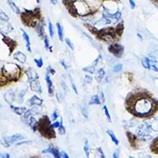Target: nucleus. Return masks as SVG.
<instances>
[{"label": "nucleus", "mask_w": 158, "mask_h": 158, "mask_svg": "<svg viewBox=\"0 0 158 158\" xmlns=\"http://www.w3.org/2000/svg\"><path fill=\"white\" fill-rule=\"evenodd\" d=\"M126 111L140 119H151L158 111V99L149 90L136 87L130 92L124 101Z\"/></svg>", "instance_id": "nucleus-1"}, {"label": "nucleus", "mask_w": 158, "mask_h": 158, "mask_svg": "<svg viewBox=\"0 0 158 158\" xmlns=\"http://www.w3.org/2000/svg\"><path fill=\"white\" fill-rule=\"evenodd\" d=\"M84 26L98 40L107 43H118L121 39L124 30L123 22L117 23L115 26H106L99 30L97 29L95 26H93V24H89V23H85Z\"/></svg>", "instance_id": "nucleus-2"}, {"label": "nucleus", "mask_w": 158, "mask_h": 158, "mask_svg": "<svg viewBox=\"0 0 158 158\" xmlns=\"http://www.w3.org/2000/svg\"><path fill=\"white\" fill-rule=\"evenodd\" d=\"M24 69L17 63L7 62L1 67L0 73V86L4 87L8 85H11L21 80Z\"/></svg>", "instance_id": "nucleus-3"}, {"label": "nucleus", "mask_w": 158, "mask_h": 158, "mask_svg": "<svg viewBox=\"0 0 158 158\" xmlns=\"http://www.w3.org/2000/svg\"><path fill=\"white\" fill-rule=\"evenodd\" d=\"M69 13L73 17H85L93 15L94 10L83 0H62Z\"/></svg>", "instance_id": "nucleus-4"}, {"label": "nucleus", "mask_w": 158, "mask_h": 158, "mask_svg": "<svg viewBox=\"0 0 158 158\" xmlns=\"http://www.w3.org/2000/svg\"><path fill=\"white\" fill-rule=\"evenodd\" d=\"M37 131L40 133L42 137H45L46 139L51 140L56 137V133L55 131V127L50 121L48 116H43L37 123Z\"/></svg>", "instance_id": "nucleus-5"}, {"label": "nucleus", "mask_w": 158, "mask_h": 158, "mask_svg": "<svg viewBox=\"0 0 158 158\" xmlns=\"http://www.w3.org/2000/svg\"><path fill=\"white\" fill-rule=\"evenodd\" d=\"M43 18L40 8L35 9L34 10H25L24 12L21 13L22 23L29 28H36L37 25L43 21Z\"/></svg>", "instance_id": "nucleus-6"}, {"label": "nucleus", "mask_w": 158, "mask_h": 158, "mask_svg": "<svg viewBox=\"0 0 158 158\" xmlns=\"http://www.w3.org/2000/svg\"><path fill=\"white\" fill-rule=\"evenodd\" d=\"M125 134H126V137L128 139L131 147L133 150H138L139 147L142 145V143L143 141L137 135H135V134L130 132V131H126Z\"/></svg>", "instance_id": "nucleus-7"}, {"label": "nucleus", "mask_w": 158, "mask_h": 158, "mask_svg": "<svg viewBox=\"0 0 158 158\" xmlns=\"http://www.w3.org/2000/svg\"><path fill=\"white\" fill-rule=\"evenodd\" d=\"M108 51L110 52L112 56H115L116 58H120L124 55V48L119 43H113L108 46Z\"/></svg>", "instance_id": "nucleus-8"}, {"label": "nucleus", "mask_w": 158, "mask_h": 158, "mask_svg": "<svg viewBox=\"0 0 158 158\" xmlns=\"http://www.w3.org/2000/svg\"><path fill=\"white\" fill-rule=\"evenodd\" d=\"M1 36H2V41H3V43H4V44H6L7 47L9 48V51H10L9 56H11V54L15 51V49H16L17 48V46H18L17 41H15V40H13L12 38L9 37L7 35H5L3 33V31H1Z\"/></svg>", "instance_id": "nucleus-9"}, {"label": "nucleus", "mask_w": 158, "mask_h": 158, "mask_svg": "<svg viewBox=\"0 0 158 158\" xmlns=\"http://www.w3.org/2000/svg\"><path fill=\"white\" fill-rule=\"evenodd\" d=\"M24 137L22 136L20 134H16V135H13L10 137H4L3 141H2V144L5 147H9L13 143H15L16 142L20 141V140H23Z\"/></svg>", "instance_id": "nucleus-10"}, {"label": "nucleus", "mask_w": 158, "mask_h": 158, "mask_svg": "<svg viewBox=\"0 0 158 158\" xmlns=\"http://www.w3.org/2000/svg\"><path fill=\"white\" fill-rule=\"evenodd\" d=\"M42 153L43 154H52L56 158H60V152H59V150H58V148H56V147H54V146H50V147H48V149L46 150H43L42 151Z\"/></svg>", "instance_id": "nucleus-11"}, {"label": "nucleus", "mask_w": 158, "mask_h": 158, "mask_svg": "<svg viewBox=\"0 0 158 158\" xmlns=\"http://www.w3.org/2000/svg\"><path fill=\"white\" fill-rule=\"evenodd\" d=\"M30 89L32 91H34L35 93H38V94H42V87H41V85L39 83L38 79H35V80L30 81Z\"/></svg>", "instance_id": "nucleus-12"}, {"label": "nucleus", "mask_w": 158, "mask_h": 158, "mask_svg": "<svg viewBox=\"0 0 158 158\" xmlns=\"http://www.w3.org/2000/svg\"><path fill=\"white\" fill-rule=\"evenodd\" d=\"M44 25H45V23H44V20L41 22L39 23L37 27L35 28V30H36V34L38 35L39 37H41L42 39H44L45 36H47L45 35V29H44Z\"/></svg>", "instance_id": "nucleus-13"}, {"label": "nucleus", "mask_w": 158, "mask_h": 158, "mask_svg": "<svg viewBox=\"0 0 158 158\" xmlns=\"http://www.w3.org/2000/svg\"><path fill=\"white\" fill-rule=\"evenodd\" d=\"M45 80H46V83L48 85V95L50 97L54 96V86H53V82H52L51 79L49 77V73H46V76H45Z\"/></svg>", "instance_id": "nucleus-14"}, {"label": "nucleus", "mask_w": 158, "mask_h": 158, "mask_svg": "<svg viewBox=\"0 0 158 158\" xmlns=\"http://www.w3.org/2000/svg\"><path fill=\"white\" fill-rule=\"evenodd\" d=\"M4 97L5 101L8 104H10V105H11L13 101H15V99H16V94L14 93L13 90H10V91H8L6 94H4Z\"/></svg>", "instance_id": "nucleus-15"}, {"label": "nucleus", "mask_w": 158, "mask_h": 158, "mask_svg": "<svg viewBox=\"0 0 158 158\" xmlns=\"http://www.w3.org/2000/svg\"><path fill=\"white\" fill-rule=\"evenodd\" d=\"M150 150L152 154L158 156V137L152 139V142L150 144Z\"/></svg>", "instance_id": "nucleus-16"}, {"label": "nucleus", "mask_w": 158, "mask_h": 158, "mask_svg": "<svg viewBox=\"0 0 158 158\" xmlns=\"http://www.w3.org/2000/svg\"><path fill=\"white\" fill-rule=\"evenodd\" d=\"M14 59L17 60V61H19L22 64H24L26 62V60H27V57L21 51H17L14 54Z\"/></svg>", "instance_id": "nucleus-17"}, {"label": "nucleus", "mask_w": 158, "mask_h": 158, "mask_svg": "<svg viewBox=\"0 0 158 158\" xmlns=\"http://www.w3.org/2000/svg\"><path fill=\"white\" fill-rule=\"evenodd\" d=\"M10 109H11V111H12L13 112H15L16 114H17V115L19 116L23 115L26 111H27V109H26L25 107L14 106L12 105H10Z\"/></svg>", "instance_id": "nucleus-18"}, {"label": "nucleus", "mask_w": 158, "mask_h": 158, "mask_svg": "<svg viewBox=\"0 0 158 158\" xmlns=\"http://www.w3.org/2000/svg\"><path fill=\"white\" fill-rule=\"evenodd\" d=\"M43 103V101L42 98H38L36 95H34V96H32L31 98L30 99L29 105H30V106H42Z\"/></svg>", "instance_id": "nucleus-19"}, {"label": "nucleus", "mask_w": 158, "mask_h": 158, "mask_svg": "<svg viewBox=\"0 0 158 158\" xmlns=\"http://www.w3.org/2000/svg\"><path fill=\"white\" fill-rule=\"evenodd\" d=\"M25 73L27 74V76H28V79H29L30 82L31 81H33V80H35V79H39V75L35 72L33 69H27L25 71Z\"/></svg>", "instance_id": "nucleus-20"}, {"label": "nucleus", "mask_w": 158, "mask_h": 158, "mask_svg": "<svg viewBox=\"0 0 158 158\" xmlns=\"http://www.w3.org/2000/svg\"><path fill=\"white\" fill-rule=\"evenodd\" d=\"M22 31V34H23V37L24 39V41H25L26 43V48H27V50L29 52H32V49H31V47H30V36L28 35V34L26 33L24 30L21 29Z\"/></svg>", "instance_id": "nucleus-21"}, {"label": "nucleus", "mask_w": 158, "mask_h": 158, "mask_svg": "<svg viewBox=\"0 0 158 158\" xmlns=\"http://www.w3.org/2000/svg\"><path fill=\"white\" fill-rule=\"evenodd\" d=\"M37 123H38V121L34 117L32 116V117H30V123H29V125L30 126V128L31 130L35 132V131H37Z\"/></svg>", "instance_id": "nucleus-22"}, {"label": "nucleus", "mask_w": 158, "mask_h": 158, "mask_svg": "<svg viewBox=\"0 0 158 158\" xmlns=\"http://www.w3.org/2000/svg\"><path fill=\"white\" fill-rule=\"evenodd\" d=\"M56 28H57V34H58V38L60 41H63L64 37H63V27L60 24V23H56Z\"/></svg>", "instance_id": "nucleus-23"}, {"label": "nucleus", "mask_w": 158, "mask_h": 158, "mask_svg": "<svg viewBox=\"0 0 158 158\" xmlns=\"http://www.w3.org/2000/svg\"><path fill=\"white\" fill-rule=\"evenodd\" d=\"M105 75H106V72H105V70L103 69H98V72L96 73V75H95V78H96V80L98 82H100V81H102L103 78L105 77Z\"/></svg>", "instance_id": "nucleus-24"}, {"label": "nucleus", "mask_w": 158, "mask_h": 158, "mask_svg": "<svg viewBox=\"0 0 158 158\" xmlns=\"http://www.w3.org/2000/svg\"><path fill=\"white\" fill-rule=\"evenodd\" d=\"M107 134H108V136L111 137V141L113 142L114 143H115L116 145H118V143H119V141H118V139L116 137L115 134H114V132L112 131H111V130H107Z\"/></svg>", "instance_id": "nucleus-25"}, {"label": "nucleus", "mask_w": 158, "mask_h": 158, "mask_svg": "<svg viewBox=\"0 0 158 158\" xmlns=\"http://www.w3.org/2000/svg\"><path fill=\"white\" fill-rule=\"evenodd\" d=\"M100 104H102V103L100 101V98H99V97H98V95H94V96H93V97L91 98L89 105H97V106H98V105H100Z\"/></svg>", "instance_id": "nucleus-26"}, {"label": "nucleus", "mask_w": 158, "mask_h": 158, "mask_svg": "<svg viewBox=\"0 0 158 158\" xmlns=\"http://www.w3.org/2000/svg\"><path fill=\"white\" fill-rule=\"evenodd\" d=\"M9 5L10 6V8H11V10H12L14 12L17 13V14H21V11H20L19 8L13 3L12 1H9Z\"/></svg>", "instance_id": "nucleus-27"}, {"label": "nucleus", "mask_w": 158, "mask_h": 158, "mask_svg": "<svg viewBox=\"0 0 158 158\" xmlns=\"http://www.w3.org/2000/svg\"><path fill=\"white\" fill-rule=\"evenodd\" d=\"M82 70L84 72H86V73H95V72H96L95 67H94V66H89V67H86V68H83Z\"/></svg>", "instance_id": "nucleus-28"}, {"label": "nucleus", "mask_w": 158, "mask_h": 158, "mask_svg": "<svg viewBox=\"0 0 158 158\" xmlns=\"http://www.w3.org/2000/svg\"><path fill=\"white\" fill-rule=\"evenodd\" d=\"M48 31H49V35H50L51 38H53L55 35V31H54V27H53V24L50 20L48 21Z\"/></svg>", "instance_id": "nucleus-29"}, {"label": "nucleus", "mask_w": 158, "mask_h": 158, "mask_svg": "<svg viewBox=\"0 0 158 158\" xmlns=\"http://www.w3.org/2000/svg\"><path fill=\"white\" fill-rule=\"evenodd\" d=\"M84 151H85V156L89 157V147H88V142L86 139L85 140V144H84Z\"/></svg>", "instance_id": "nucleus-30"}, {"label": "nucleus", "mask_w": 158, "mask_h": 158, "mask_svg": "<svg viewBox=\"0 0 158 158\" xmlns=\"http://www.w3.org/2000/svg\"><path fill=\"white\" fill-rule=\"evenodd\" d=\"M103 109H104V111H105V114L106 116V118L108 120V122L109 123H111V116L109 114V111H108V108H107L106 106H103Z\"/></svg>", "instance_id": "nucleus-31"}, {"label": "nucleus", "mask_w": 158, "mask_h": 158, "mask_svg": "<svg viewBox=\"0 0 158 158\" xmlns=\"http://www.w3.org/2000/svg\"><path fill=\"white\" fill-rule=\"evenodd\" d=\"M43 41H44V46H45V48H46V49H49L50 52H52V48H50V45H49V43H48V38L47 36L44 37Z\"/></svg>", "instance_id": "nucleus-32"}, {"label": "nucleus", "mask_w": 158, "mask_h": 158, "mask_svg": "<svg viewBox=\"0 0 158 158\" xmlns=\"http://www.w3.org/2000/svg\"><path fill=\"white\" fill-rule=\"evenodd\" d=\"M0 17H1V20L3 22L9 21V17L4 12V11H3V10H1V12H0Z\"/></svg>", "instance_id": "nucleus-33"}, {"label": "nucleus", "mask_w": 158, "mask_h": 158, "mask_svg": "<svg viewBox=\"0 0 158 158\" xmlns=\"http://www.w3.org/2000/svg\"><path fill=\"white\" fill-rule=\"evenodd\" d=\"M34 61L35 62L36 66L38 67L39 69H41L43 66V61L42 58H39V59H34Z\"/></svg>", "instance_id": "nucleus-34"}, {"label": "nucleus", "mask_w": 158, "mask_h": 158, "mask_svg": "<svg viewBox=\"0 0 158 158\" xmlns=\"http://www.w3.org/2000/svg\"><path fill=\"white\" fill-rule=\"evenodd\" d=\"M58 132L60 135H64L66 133V130H65V127L63 126V124H62V120H61V124L60 125V127L58 128Z\"/></svg>", "instance_id": "nucleus-35"}, {"label": "nucleus", "mask_w": 158, "mask_h": 158, "mask_svg": "<svg viewBox=\"0 0 158 158\" xmlns=\"http://www.w3.org/2000/svg\"><path fill=\"white\" fill-rule=\"evenodd\" d=\"M122 69H123V65L117 64L116 66H114V68H113V72H114V73H118V72H120Z\"/></svg>", "instance_id": "nucleus-36"}, {"label": "nucleus", "mask_w": 158, "mask_h": 158, "mask_svg": "<svg viewBox=\"0 0 158 158\" xmlns=\"http://www.w3.org/2000/svg\"><path fill=\"white\" fill-rule=\"evenodd\" d=\"M58 117H59V111H58V110H55L54 112H53V114H52V120L53 121H56V119L58 118Z\"/></svg>", "instance_id": "nucleus-37"}, {"label": "nucleus", "mask_w": 158, "mask_h": 158, "mask_svg": "<svg viewBox=\"0 0 158 158\" xmlns=\"http://www.w3.org/2000/svg\"><path fill=\"white\" fill-rule=\"evenodd\" d=\"M65 43H67V45H68V46H69L72 50L74 49V46H73V43H71V41H70L69 38H65Z\"/></svg>", "instance_id": "nucleus-38"}, {"label": "nucleus", "mask_w": 158, "mask_h": 158, "mask_svg": "<svg viewBox=\"0 0 158 158\" xmlns=\"http://www.w3.org/2000/svg\"><path fill=\"white\" fill-rule=\"evenodd\" d=\"M82 115L85 117V118H88V110H87V107H83L82 108Z\"/></svg>", "instance_id": "nucleus-39"}, {"label": "nucleus", "mask_w": 158, "mask_h": 158, "mask_svg": "<svg viewBox=\"0 0 158 158\" xmlns=\"http://www.w3.org/2000/svg\"><path fill=\"white\" fill-rule=\"evenodd\" d=\"M85 82L87 84H91L93 82V78L89 75H85Z\"/></svg>", "instance_id": "nucleus-40"}, {"label": "nucleus", "mask_w": 158, "mask_h": 158, "mask_svg": "<svg viewBox=\"0 0 158 158\" xmlns=\"http://www.w3.org/2000/svg\"><path fill=\"white\" fill-rule=\"evenodd\" d=\"M47 72L48 73H52V74L54 75V74L56 73V70L53 69L51 66H48V67L47 68Z\"/></svg>", "instance_id": "nucleus-41"}, {"label": "nucleus", "mask_w": 158, "mask_h": 158, "mask_svg": "<svg viewBox=\"0 0 158 158\" xmlns=\"http://www.w3.org/2000/svg\"><path fill=\"white\" fill-rule=\"evenodd\" d=\"M99 98H100V101H101V103L102 104H104L105 103V94H104V93H103L102 91H100L99 92Z\"/></svg>", "instance_id": "nucleus-42"}, {"label": "nucleus", "mask_w": 158, "mask_h": 158, "mask_svg": "<svg viewBox=\"0 0 158 158\" xmlns=\"http://www.w3.org/2000/svg\"><path fill=\"white\" fill-rule=\"evenodd\" d=\"M97 151H98V154H99V156H100V157H102V158L106 157V156H105V154H104V152H103L102 149H101L100 147L97 149Z\"/></svg>", "instance_id": "nucleus-43"}, {"label": "nucleus", "mask_w": 158, "mask_h": 158, "mask_svg": "<svg viewBox=\"0 0 158 158\" xmlns=\"http://www.w3.org/2000/svg\"><path fill=\"white\" fill-rule=\"evenodd\" d=\"M61 124V119H60V121H56L55 123H53V126L55 127V129L56 128H59L60 127V125Z\"/></svg>", "instance_id": "nucleus-44"}, {"label": "nucleus", "mask_w": 158, "mask_h": 158, "mask_svg": "<svg viewBox=\"0 0 158 158\" xmlns=\"http://www.w3.org/2000/svg\"><path fill=\"white\" fill-rule=\"evenodd\" d=\"M101 59V56H98V57H97V59H95V60H94V62H93V64H92V66H94V67H96L97 65H98V60Z\"/></svg>", "instance_id": "nucleus-45"}, {"label": "nucleus", "mask_w": 158, "mask_h": 158, "mask_svg": "<svg viewBox=\"0 0 158 158\" xmlns=\"http://www.w3.org/2000/svg\"><path fill=\"white\" fill-rule=\"evenodd\" d=\"M60 157H63V158H69V155L67 154L66 152H64V151H60Z\"/></svg>", "instance_id": "nucleus-46"}, {"label": "nucleus", "mask_w": 158, "mask_h": 158, "mask_svg": "<svg viewBox=\"0 0 158 158\" xmlns=\"http://www.w3.org/2000/svg\"><path fill=\"white\" fill-rule=\"evenodd\" d=\"M129 2H130L131 8L135 9V7H136V3H135V1H134V0H129Z\"/></svg>", "instance_id": "nucleus-47"}, {"label": "nucleus", "mask_w": 158, "mask_h": 158, "mask_svg": "<svg viewBox=\"0 0 158 158\" xmlns=\"http://www.w3.org/2000/svg\"><path fill=\"white\" fill-rule=\"evenodd\" d=\"M71 84H72V87H73V91H74V93L77 94L78 91H77V88H76V85H75V84H74V83L73 82L72 79H71Z\"/></svg>", "instance_id": "nucleus-48"}, {"label": "nucleus", "mask_w": 158, "mask_h": 158, "mask_svg": "<svg viewBox=\"0 0 158 158\" xmlns=\"http://www.w3.org/2000/svg\"><path fill=\"white\" fill-rule=\"evenodd\" d=\"M118 156H119V150H115V151L113 152V155H112V156H113L114 158H118Z\"/></svg>", "instance_id": "nucleus-49"}, {"label": "nucleus", "mask_w": 158, "mask_h": 158, "mask_svg": "<svg viewBox=\"0 0 158 158\" xmlns=\"http://www.w3.org/2000/svg\"><path fill=\"white\" fill-rule=\"evenodd\" d=\"M30 143H32V142H31V141L21 142V143H17V145H22V144H30Z\"/></svg>", "instance_id": "nucleus-50"}, {"label": "nucleus", "mask_w": 158, "mask_h": 158, "mask_svg": "<svg viewBox=\"0 0 158 158\" xmlns=\"http://www.w3.org/2000/svg\"><path fill=\"white\" fill-rule=\"evenodd\" d=\"M10 156L8 153H2L1 154V158H10Z\"/></svg>", "instance_id": "nucleus-51"}, {"label": "nucleus", "mask_w": 158, "mask_h": 158, "mask_svg": "<svg viewBox=\"0 0 158 158\" xmlns=\"http://www.w3.org/2000/svg\"><path fill=\"white\" fill-rule=\"evenodd\" d=\"M150 1L152 3V4H154L155 6L158 7V0H150Z\"/></svg>", "instance_id": "nucleus-52"}, {"label": "nucleus", "mask_w": 158, "mask_h": 158, "mask_svg": "<svg viewBox=\"0 0 158 158\" xmlns=\"http://www.w3.org/2000/svg\"><path fill=\"white\" fill-rule=\"evenodd\" d=\"M60 63H61V65L63 66V68H64L66 70L69 69V68H68V66H67V65H66V63L64 62V60H61V61H60Z\"/></svg>", "instance_id": "nucleus-53"}, {"label": "nucleus", "mask_w": 158, "mask_h": 158, "mask_svg": "<svg viewBox=\"0 0 158 158\" xmlns=\"http://www.w3.org/2000/svg\"><path fill=\"white\" fill-rule=\"evenodd\" d=\"M56 98H57V99H58V100H59L60 102H61V98H60V94H59V93H56Z\"/></svg>", "instance_id": "nucleus-54"}, {"label": "nucleus", "mask_w": 158, "mask_h": 158, "mask_svg": "<svg viewBox=\"0 0 158 158\" xmlns=\"http://www.w3.org/2000/svg\"><path fill=\"white\" fill-rule=\"evenodd\" d=\"M50 2H51V4H54V5H56V4H57V0H49Z\"/></svg>", "instance_id": "nucleus-55"}, {"label": "nucleus", "mask_w": 158, "mask_h": 158, "mask_svg": "<svg viewBox=\"0 0 158 158\" xmlns=\"http://www.w3.org/2000/svg\"><path fill=\"white\" fill-rule=\"evenodd\" d=\"M137 36H138V37H139V39H140V40H141V41H142V36H140V35L137 34Z\"/></svg>", "instance_id": "nucleus-56"}, {"label": "nucleus", "mask_w": 158, "mask_h": 158, "mask_svg": "<svg viewBox=\"0 0 158 158\" xmlns=\"http://www.w3.org/2000/svg\"><path fill=\"white\" fill-rule=\"evenodd\" d=\"M35 1H36L37 3H39V2H40V0H35Z\"/></svg>", "instance_id": "nucleus-57"}, {"label": "nucleus", "mask_w": 158, "mask_h": 158, "mask_svg": "<svg viewBox=\"0 0 158 158\" xmlns=\"http://www.w3.org/2000/svg\"><path fill=\"white\" fill-rule=\"evenodd\" d=\"M103 1H106V0H103ZM113 1H119V0H113Z\"/></svg>", "instance_id": "nucleus-58"}, {"label": "nucleus", "mask_w": 158, "mask_h": 158, "mask_svg": "<svg viewBox=\"0 0 158 158\" xmlns=\"http://www.w3.org/2000/svg\"><path fill=\"white\" fill-rule=\"evenodd\" d=\"M156 119H157V120H158V118H156Z\"/></svg>", "instance_id": "nucleus-59"}]
</instances>
